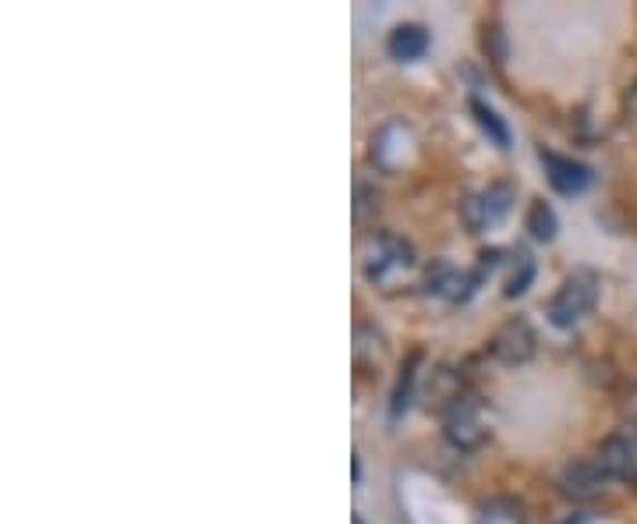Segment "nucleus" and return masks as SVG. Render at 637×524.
I'll list each match as a JSON object with an SVG mask.
<instances>
[{
  "label": "nucleus",
  "mask_w": 637,
  "mask_h": 524,
  "mask_svg": "<svg viewBox=\"0 0 637 524\" xmlns=\"http://www.w3.org/2000/svg\"><path fill=\"white\" fill-rule=\"evenodd\" d=\"M368 206H379V192L365 188V184H362V188H358V209H354V212H358V220L365 217V209H368Z\"/></svg>",
  "instance_id": "obj_18"
},
{
  "label": "nucleus",
  "mask_w": 637,
  "mask_h": 524,
  "mask_svg": "<svg viewBox=\"0 0 637 524\" xmlns=\"http://www.w3.org/2000/svg\"><path fill=\"white\" fill-rule=\"evenodd\" d=\"M421 288L436 294V297H450V302H467L475 291H478V280L475 273H464V269L450 266L446 259L432 263L429 269H425V280Z\"/></svg>",
  "instance_id": "obj_7"
},
{
  "label": "nucleus",
  "mask_w": 637,
  "mask_h": 524,
  "mask_svg": "<svg viewBox=\"0 0 637 524\" xmlns=\"http://www.w3.org/2000/svg\"><path fill=\"white\" fill-rule=\"evenodd\" d=\"M595 302H599V277H595L591 269H574V273L556 288V294L549 297L546 316L556 330H574V326L595 308Z\"/></svg>",
  "instance_id": "obj_1"
},
{
  "label": "nucleus",
  "mask_w": 637,
  "mask_h": 524,
  "mask_svg": "<svg viewBox=\"0 0 637 524\" xmlns=\"http://www.w3.org/2000/svg\"><path fill=\"white\" fill-rule=\"evenodd\" d=\"M429 28L418 25V22H404L396 25L390 39H387V53L393 57V61H418V57H425V50H429Z\"/></svg>",
  "instance_id": "obj_11"
},
{
  "label": "nucleus",
  "mask_w": 637,
  "mask_h": 524,
  "mask_svg": "<svg viewBox=\"0 0 637 524\" xmlns=\"http://www.w3.org/2000/svg\"><path fill=\"white\" fill-rule=\"evenodd\" d=\"M411 149H415V135H411V127H407L404 121H396V142H390V132H387V127H379V135L372 138V160H376L382 170L404 167Z\"/></svg>",
  "instance_id": "obj_10"
},
{
  "label": "nucleus",
  "mask_w": 637,
  "mask_h": 524,
  "mask_svg": "<svg viewBox=\"0 0 637 524\" xmlns=\"http://www.w3.org/2000/svg\"><path fill=\"white\" fill-rule=\"evenodd\" d=\"M595 461L605 472L609 482H623V486H637V436L634 432H613L602 439Z\"/></svg>",
  "instance_id": "obj_4"
},
{
  "label": "nucleus",
  "mask_w": 637,
  "mask_h": 524,
  "mask_svg": "<svg viewBox=\"0 0 637 524\" xmlns=\"http://www.w3.org/2000/svg\"><path fill=\"white\" fill-rule=\"evenodd\" d=\"M443 436L450 447L457 450H475L489 439V415L481 407L478 397H464L461 404H453L443 415Z\"/></svg>",
  "instance_id": "obj_3"
},
{
  "label": "nucleus",
  "mask_w": 637,
  "mask_h": 524,
  "mask_svg": "<svg viewBox=\"0 0 637 524\" xmlns=\"http://www.w3.org/2000/svg\"><path fill=\"white\" fill-rule=\"evenodd\" d=\"M407 269H415V248L396 234H379L372 255H368V263H365V277L379 283V288H393Z\"/></svg>",
  "instance_id": "obj_2"
},
{
  "label": "nucleus",
  "mask_w": 637,
  "mask_h": 524,
  "mask_svg": "<svg viewBox=\"0 0 637 524\" xmlns=\"http://www.w3.org/2000/svg\"><path fill=\"white\" fill-rule=\"evenodd\" d=\"M471 113H475V121L481 124V132H486L495 142V146L510 149V127H506V121L500 118V113H495L489 103H481L478 96H471Z\"/></svg>",
  "instance_id": "obj_14"
},
{
  "label": "nucleus",
  "mask_w": 637,
  "mask_h": 524,
  "mask_svg": "<svg viewBox=\"0 0 637 524\" xmlns=\"http://www.w3.org/2000/svg\"><path fill=\"white\" fill-rule=\"evenodd\" d=\"M492 354H495V362H503V365H524V362H531L535 358V348H538V337H535V326L528 319H506L500 330L492 333Z\"/></svg>",
  "instance_id": "obj_5"
},
{
  "label": "nucleus",
  "mask_w": 637,
  "mask_h": 524,
  "mask_svg": "<svg viewBox=\"0 0 637 524\" xmlns=\"http://www.w3.org/2000/svg\"><path fill=\"white\" fill-rule=\"evenodd\" d=\"M418 362H421V351H415L407 358V365L401 368V376H396V387H393V397H390V418L396 422L407 411L411 404V393H415V379H418Z\"/></svg>",
  "instance_id": "obj_12"
},
{
  "label": "nucleus",
  "mask_w": 637,
  "mask_h": 524,
  "mask_svg": "<svg viewBox=\"0 0 637 524\" xmlns=\"http://www.w3.org/2000/svg\"><path fill=\"white\" fill-rule=\"evenodd\" d=\"M481 198H486V209H489V227L506 220L510 206H514V188H510L506 181H495L489 184V192H481Z\"/></svg>",
  "instance_id": "obj_15"
},
{
  "label": "nucleus",
  "mask_w": 637,
  "mask_h": 524,
  "mask_svg": "<svg viewBox=\"0 0 637 524\" xmlns=\"http://www.w3.org/2000/svg\"><path fill=\"white\" fill-rule=\"evenodd\" d=\"M538 160H542L546 178H549V184L560 195H580L591 184V167L574 160V156H560L552 149H542V153H538Z\"/></svg>",
  "instance_id": "obj_6"
},
{
  "label": "nucleus",
  "mask_w": 637,
  "mask_h": 524,
  "mask_svg": "<svg viewBox=\"0 0 637 524\" xmlns=\"http://www.w3.org/2000/svg\"><path fill=\"white\" fill-rule=\"evenodd\" d=\"M623 107H627V113H630V118H637V78L630 82V89L623 93Z\"/></svg>",
  "instance_id": "obj_19"
},
{
  "label": "nucleus",
  "mask_w": 637,
  "mask_h": 524,
  "mask_svg": "<svg viewBox=\"0 0 637 524\" xmlns=\"http://www.w3.org/2000/svg\"><path fill=\"white\" fill-rule=\"evenodd\" d=\"M524 227L531 231V237L538 241H552L560 231L556 223V212H552V206L546 203V198H535V203L528 206V217H524Z\"/></svg>",
  "instance_id": "obj_13"
},
{
  "label": "nucleus",
  "mask_w": 637,
  "mask_h": 524,
  "mask_svg": "<svg viewBox=\"0 0 637 524\" xmlns=\"http://www.w3.org/2000/svg\"><path fill=\"white\" fill-rule=\"evenodd\" d=\"M605 482L609 478H605V472L595 458L571 461L560 475V486H563L566 496H571V500H591V496H599L605 489Z\"/></svg>",
  "instance_id": "obj_8"
},
{
  "label": "nucleus",
  "mask_w": 637,
  "mask_h": 524,
  "mask_svg": "<svg viewBox=\"0 0 637 524\" xmlns=\"http://www.w3.org/2000/svg\"><path fill=\"white\" fill-rule=\"evenodd\" d=\"M531 280H535V263H531V255L517 252V266H514V273H510L503 294H506V297H520L524 291L531 288Z\"/></svg>",
  "instance_id": "obj_17"
},
{
  "label": "nucleus",
  "mask_w": 637,
  "mask_h": 524,
  "mask_svg": "<svg viewBox=\"0 0 637 524\" xmlns=\"http://www.w3.org/2000/svg\"><path fill=\"white\" fill-rule=\"evenodd\" d=\"M464 376L457 373V368H450V365H439V368H432V376H429V382H425V407L429 411H446L453 407V404H461L464 401Z\"/></svg>",
  "instance_id": "obj_9"
},
{
  "label": "nucleus",
  "mask_w": 637,
  "mask_h": 524,
  "mask_svg": "<svg viewBox=\"0 0 637 524\" xmlns=\"http://www.w3.org/2000/svg\"><path fill=\"white\" fill-rule=\"evenodd\" d=\"M461 220L467 227V234H478V231H486L489 227V209H486V198L475 195V192H467L461 198Z\"/></svg>",
  "instance_id": "obj_16"
}]
</instances>
